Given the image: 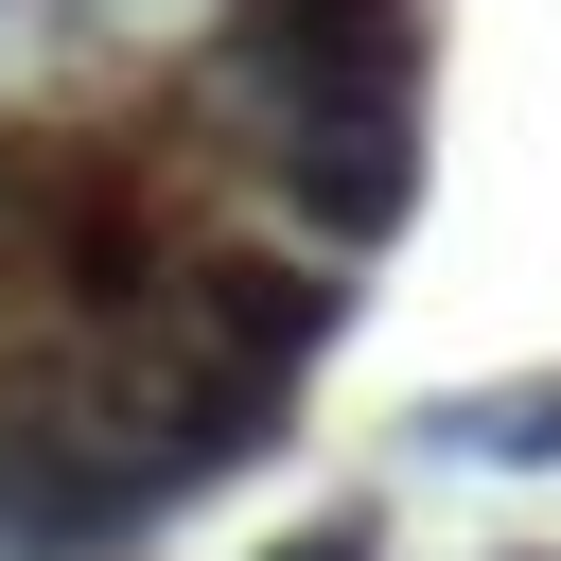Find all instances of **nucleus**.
Masks as SVG:
<instances>
[{
    "instance_id": "7ed1b4c3",
    "label": "nucleus",
    "mask_w": 561,
    "mask_h": 561,
    "mask_svg": "<svg viewBox=\"0 0 561 561\" xmlns=\"http://www.w3.org/2000/svg\"><path fill=\"white\" fill-rule=\"evenodd\" d=\"M228 175L263 193V228H280V245L368 263V245L421 210V105H298V123H245V140H228Z\"/></svg>"
},
{
    "instance_id": "39448f33",
    "label": "nucleus",
    "mask_w": 561,
    "mask_h": 561,
    "mask_svg": "<svg viewBox=\"0 0 561 561\" xmlns=\"http://www.w3.org/2000/svg\"><path fill=\"white\" fill-rule=\"evenodd\" d=\"M263 561H386V508H368V491H333V508H316V526H280Z\"/></svg>"
},
{
    "instance_id": "0eeeda50",
    "label": "nucleus",
    "mask_w": 561,
    "mask_h": 561,
    "mask_svg": "<svg viewBox=\"0 0 561 561\" xmlns=\"http://www.w3.org/2000/svg\"><path fill=\"white\" fill-rule=\"evenodd\" d=\"M526 561H543V543H526Z\"/></svg>"
},
{
    "instance_id": "20e7f679",
    "label": "nucleus",
    "mask_w": 561,
    "mask_h": 561,
    "mask_svg": "<svg viewBox=\"0 0 561 561\" xmlns=\"http://www.w3.org/2000/svg\"><path fill=\"white\" fill-rule=\"evenodd\" d=\"M438 456H508V473H561V386H473V403H438Z\"/></svg>"
},
{
    "instance_id": "423d86ee",
    "label": "nucleus",
    "mask_w": 561,
    "mask_h": 561,
    "mask_svg": "<svg viewBox=\"0 0 561 561\" xmlns=\"http://www.w3.org/2000/svg\"><path fill=\"white\" fill-rule=\"evenodd\" d=\"M18 210H35V123L0 105V263H18Z\"/></svg>"
},
{
    "instance_id": "f257e3e1",
    "label": "nucleus",
    "mask_w": 561,
    "mask_h": 561,
    "mask_svg": "<svg viewBox=\"0 0 561 561\" xmlns=\"http://www.w3.org/2000/svg\"><path fill=\"white\" fill-rule=\"evenodd\" d=\"M421 70H438V0H210V35L175 53V105L245 140L298 105H421Z\"/></svg>"
},
{
    "instance_id": "f03ea898",
    "label": "nucleus",
    "mask_w": 561,
    "mask_h": 561,
    "mask_svg": "<svg viewBox=\"0 0 561 561\" xmlns=\"http://www.w3.org/2000/svg\"><path fill=\"white\" fill-rule=\"evenodd\" d=\"M333 333H351V263H316L280 228H193V263L158 298V351H193V368H228L263 403H298Z\"/></svg>"
}]
</instances>
